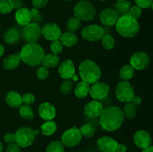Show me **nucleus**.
<instances>
[{"instance_id": "57", "label": "nucleus", "mask_w": 153, "mask_h": 152, "mask_svg": "<svg viewBox=\"0 0 153 152\" xmlns=\"http://www.w3.org/2000/svg\"><path fill=\"white\" fill-rule=\"evenodd\" d=\"M63 1H71V0H63Z\"/></svg>"}, {"instance_id": "35", "label": "nucleus", "mask_w": 153, "mask_h": 152, "mask_svg": "<svg viewBox=\"0 0 153 152\" xmlns=\"http://www.w3.org/2000/svg\"><path fill=\"white\" fill-rule=\"evenodd\" d=\"M102 45L107 50L112 49L115 46L114 38L110 34H104L102 37Z\"/></svg>"}, {"instance_id": "8", "label": "nucleus", "mask_w": 153, "mask_h": 152, "mask_svg": "<svg viewBox=\"0 0 153 152\" xmlns=\"http://www.w3.org/2000/svg\"><path fill=\"white\" fill-rule=\"evenodd\" d=\"M104 34L103 28L98 25H88L82 31V37L90 42H96L101 40Z\"/></svg>"}, {"instance_id": "4", "label": "nucleus", "mask_w": 153, "mask_h": 152, "mask_svg": "<svg viewBox=\"0 0 153 152\" xmlns=\"http://www.w3.org/2000/svg\"><path fill=\"white\" fill-rule=\"evenodd\" d=\"M79 74L83 81L94 84L101 77V69L94 61L85 60L79 65Z\"/></svg>"}, {"instance_id": "16", "label": "nucleus", "mask_w": 153, "mask_h": 152, "mask_svg": "<svg viewBox=\"0 0 153 152\" xmlns=\"http://www.w3.org/2000/svg\"><path fill=\"white\" fill-rule=\"evenodd\" d=\"M102 104L100 101L94 100L86 104L84 109V113L87 117L94 119V118L100 116V115L102 113Z\"/></svg>"}, {"instance_id": "43", "label": "nucleus", "mask_w": 153, "mask_h": 152, "mask_svg": "<svg viewBox=\"0 0 153 152\" xmlns=\"http://www.w3.org/2000/svg\"><path fill=\"white\" fill-rule=\"evenodd\" d=\"M49 2V0H32V4L35 8L44 7Z\"/></svg>"}, {"instance_id": "59", "label": "nucleus", "mask_w": 153, "mask_h": 152, "mask_svg": "<svg viewBox=\"0 0 153 152\" xmlns=\"http://www.w3.org/2000/svg\"><path fill=\"white\" fill-rule=\"evenodd\" d=\"M101 152H102V151H101Z\"/></svg>"}, {"instance_id": "42", "label": "nucleus", "mask_w": 153, "mask_h": 152, "mask_svg": "<svg viewBox=\"0 0 153 152\" xmlns=\"http://www.w3.org/2000/svg\"><path fill=\"white\" fill-rule=\"evenodd\" d=\"M153 0H134L135 3L140 8H148L151 6Z\"/></svg>"}, {"instance_id": "47", "label": "nucleus", "mask_w": 153, "mask_h": 152, "mask_svg": "<svg viewBox=\"0 0 153 152\" xmlns=\"http://www.w3.org/2000/svg\"><path fill=\"white\" fill-rule=\"evenodd\" d=\"M127 151V147L123 144H119L118 143L117 146L116 152H126Z\"/></svg>"}, {"instance_id": "22", "label": "nucleus", "mask_w": 153, "mask_h": 152, "mask_svg": "<svg viewBox=\"0 0 153 152\" xmlns=\"http://www.w3.org/2000/svg\"><path fill=\"white\" fill-rule=\"evenodd\" d=\"M21 62V58L18 54H13L6 57L2 61L3 68L7 70H12L16 69Z\"/></svg>"}, {"instance_id": "1", "label": "nucleus", "mask_w": 153, "mask_h": 152, "mask_svg": "<svg viewBox=\"0 0 153 152\" xmlns=\"http://www.w3.org/2000/svg\"><path fill=\"white\" fill-rule=\"evenodd\" d=\"M123 110L116 106L103 109L100 115V125L102 128L107 131H114L118 130L124 121Z\"/></svg>"}, {"instance_id": "33", "label": "nucleus", "mask_w": 153, "mask_h": 152, "mask_svg": "<svg viewBox=\"0 0 153 152\" xmlns=\"http://www.w3.org/2000/svg\"><path fill=\"white\" fill-rule=\"evenodd\" d=\"M79 131H80L82 136L87 137V138L93 137L96 132L95 128L91 124H85V125H82L80 129H79Z\"/></svg>"}, {"instance_id": "37", "label": "nucleus", "mask_w": 153, "mask_h": 152, "mask_svg": "<svg viewBox=\"0 0 153 152\" xmlns=\"http://www.w3.org/2000/svg\"><path fill=\"white\" fill-rule=\"evenodd\" d=\"M73 88V82L71 80H70L69 79L67 80H64V81L61 83V86H60V89H61V92L63 95H67L70 93L72 91Z\"/></svg>"}, {"instance_id": "19", "label": "nucleus", "mask_w": 153, "mask_h": 152, "mask_svg": "<svg viewBox=\"0 0 153 152\" xmlns=\"http://www.w3.org/2000/svg\"><path fill=\"white\" fill-rule=\"evenodd\" d=\"M38 113L40 117L46 121L52 120L56 115L55 107L50 103H42L38 108Z\"/></svg>"}, {"instance_id": "15", "label": "nucleus", "mask_w": 153, "mask_h": 152, "mask_svg": "<svg viewBox=\"0 0 153 152\" xmlns=\"http://www.w3.org/2000/svg\"><path fill=\"white\" fill-rule=\"evenodd\" d=\"M119 18V14L114 9H103L100 13V19L105 25L112 26L117 23Z\"/></svg>"}, {"instance_id": "29", "label": "nucleus", "mask_w": 153, "mask_h": 152, "mask_svg": "<svg viewBox=\"0 0 153 152\" xmlns=\"http://www.w3.org/2000/svg\"><path fill=\"white\" fill-rule=\"evenodd\" d=\"M137 106L134 105L131 101L127 102L124 106L123 110L124 116H126L128 119H133V118L135 117V116L137 115Z\"/></svg>"}, {"instance_id": "30", "label": "nucleus", "mask_w": 153, "mask_h": 152, "mask_svg": "<svg viewBox=\"0 0 153 152\" xmlns=\"http://www.w3.org/2000/svg\"><path fill=\"white\" fill-rule=\"evenodd\" d=\"M134 75V69L130 65L123 66L120 70V76L123 80H128L132 78Z\"/></svg>"}, {"instance_id": "53", "label": "nucleus", "mask_w": 153, "mask_h": 152, "mask_svg": "<svg viewBox=\"0 0 153 152\" xmlns=\"http://www.w3.org/2000/svg\"><path fill=\"white\" fill-rule=\"evenodd\" d=\"M2 151H3V145L2 143L0 142V152H2Z\"/></svg>"}, {"instance_id": "11", "label": "nucleus", "mask_w": 153, "mask_h": 152, "mask_svg": "<svg viewBox=\"0 0 153 152\" xmlns=\"http://www.w3.org/2000/svg\"><path fill=\"white\" fill-rule=\"evenodd\" d=\"M130 66L134 69L143 70L147 68L150 63V58L147 53L144 52H137L133 54L130 58Z\"/></svg>"}, {"instance_id": "34", "label": "nucleus", "mask_w": 153, "mask_h": 152, "mask_svg": "<svg viewBox=\"0 0 153 152\" xmlns=\"http://www.w3.org/2000/svg\"><path fill=\"white\" fill-rule=\"evenodd\" d=\"M46 152H64V145L61 141H52L46 148Z\"/></svg>"}, {"instance_id": "56", "label": "nucleus", "mask_w": 153, "mask_h": 152, "mask_svg": "<svg viewBox=\"0 0 153 152\" xmlns=\"http://www.w3.org/2000/svg\"><path fill=\"white\" fill-rule=\"evenodd\" d=\"M99 1H106V0H99Z\"/></svg>"}, {"instance_id": "27", "label": "nucleus", "mask_w": 153, "mask_h": 152, "mask_svg": "<svg viewBox=\"0 0 153 152\" xmlns=\"http://www.w3.org/2000/svg\"><path fill=\"white\" fill-rule=\"evenodd\" d=\"M131 7V3L128 0L123 1H117L116 4H114V10H116L118 14L123 16V15L128 14Z\"/></svg>"}, {"instance_id": "6", "label": "nucleus", "mask_w": 153, "mask_h": 152, "mask_svg": "<svg viewBox=\"0 0 153 152\" xmlns=\"http://www.w3.org/2000/svg\"><path fill=\"white\" fill-rule=\"evenodd\" d=\"M117 98L121 102H130L134 96V91L132 86L127 80L120 82L115 89Z\"/></svg>"}, {"instance_id": "10", "label": "nucleus", "mask_w": 153, "mask_h": 152, "mask_svg": "<svg viewBox=\"0 0 153 152\" xmlns=\"http://www.w3.org/2000/svg\"><path fill=\"white\" fill-rule=\"evenodd\" d=\"M22 37L27 43H36L41 34V28L38 24L32 22L24 26L22 31Z\"/></svg>"}, {"instance_id": "5", "label": "nucleus", "mask_w": 153, "mask_h": 152, "mask_svg": "<svg viewBox=\"0 0 153 152\" xmlns=\"http://www.w3.org/2000/svg\"><path fill=\"white\" fill-rule=\"evenodd\" d=\"M74 16L82 21H92L95 19L97 10L94 4L87 0L79 1L75 5Z\"/></svg>"}, {"instance_id": "36", "label": "nucleus", "mask_w": 153, "mask_h": 152, "mask_svg": "<svg viewBox=\"0 0 153 152\" xmlns=\"http://www.w3.org/2000/svg\"><path fill=\"white\" fill-rule=\"evenodd\" d=\"M13 9L12 0H0V13L7 14Z\"/></svg>"}, {"instance_id": "21", "label": "nucleus", "mask_w": 153, "mask_h": 152, "mask_svg": "<svg viewBox=\"0 0 153 152\" xmlns=\"http://www.w3.org/2000/svg\"><path fill=\"white\" fill-rule=\"evenodd\" d=\"M5 101L9 107L12 108H19L22 104V96L15 91H10L5 96Z\"/></svg>"}, {"instance_id": "3", "label": "nucleus", "mask_w": 153, "mask_h": 152, "mask_svg": "<svg viewBox=\"0 0 153 152\" xmlns=\"http://www.w3.org/2000/svg\"><path fill=\"white\" fill-rule=\"evenodd\" d=\"M116 25V30L121 36L125 37H133L138 33L140 25L137 19H134L128 14L119 16Z\"/></svg>"}, {"instance_id": "52", "label": "nucleus", "mask_w": 153, "mask_h": 152, "mask_svg": "<svg viewBox=\"0 0 153 152\" xmlns=\"http://www.w3.org/2000/svg\"><path fill=\"white\" fill-rule=\"evenodd\" d=\"M40 130H39V129H35V130H34V135H35V136L38 135V134H40Z\"/></svg>"}, {"instance_id": "28", "label": "nucleus", "mask_w": 153, "mask_h": 152, "mask_svg": "<svg viewBox=\"0 0 153 152\" xmlns=\"http://www.w3.org/2000/svg\"><path fill=\"white\" fill-rule=\"evenodd\" d=\"M57 124L52 120L46 121L41 125L40 131L44 136H51L56 131Z\"/></svg>"}, {"instance_id": "14", "label": "nucleus", "mask_w": 153, "mask_h": 152, "mask_svg": "<svg viewBox=\"0 0 153 152\" xmlns=\"http://www.w3.org/2000/svg\"><path fill=\"white\" fill-rule=\"evenodd\" d=\"M133 140H134V145L138 148L142 149V150L148 148L152 144V137L150 134L147 131H143V130L137 131L134 134Z\"/></svg>"}, {"instance_id": "48", "label": "nucleus", "mask_w": 153, "mask_h": 152, "mask_svg": "<svg viewBox=\"0 0 153 152\" xmlns=\"http://www.w3.org/2000/svg\"><path fill=\"white\" fill-rule=\"evenodd\" d=\"M13 4V8L19 9L22 7V0H12Z\"/></svg>"}, {"instance_id": "25", "label": "nucleus", "mask_w": 153, "mask_h": 152, "mask_svg": "<svg viewBox=\"0 0 153 152\" xmlns=\"http://www.w3.org/2000/svg\"><path fill=\"white\" fill-rule=\"evenodd\" d=\"M90 89L91 86L89 83L82 80L76 85V87L75 88V95L79 98H85L89 94Z\"/></svg>"}, {"instance_id": "2", "label": "nucleus", "mask_w": 153, "mask_h": 152, "mask_svg": "<svg viewBox=\"0 0 153 152\" xmlns=\"http://www.w3.org/2000/svg\"><path fill=\"white\" fill-rule=\"evenodd\" d=\"M21 61L29 66H37L42 63L45 52L40 45L36 43H28L22 47L19 53Z\"/></svg>"}, {"instance_id": "20", "label": "nucleus", "mask_w": 153, "mask_h": 152, "mask_svg": "<svg viewBox=\"0 0 153 152\" xmlns=\"http://www.w3.org/2000/svg\"><path fill=\"white\" fill-rule=\"evenodd\" d=\"M15 19L18 24L22 26H25L29 24L32 19L31 10H29L26 7H20L17 9L15 14Z\"/></svg>"}, {"instance_id": "9", "label": "nucleus", "mask_w": 153, "mask_h": 152, "mask_svg": "<svg viewBox=\"0 0 153 152\" xmlns=\"http://www.w3.org/2000/svg\"><path fill=\"white\" fill-rule=\"evenodd\" d=\"M82 136L79 129L76 128H70L63 134L61 137V142L67 147H74L81 142Z\"/></svg>"}, {"instance_id": "40", "label": "nucleus", "mask_w": 153, "mask_h": 152, "mask_svg": "<svg viewBox=\"0 0 153 152\" xmlns=\"http://www.w3.org/2000/svg\"><path fill=\"white\" fill-rule=\"evenodd\" d=\"M141 13H142L141 8H140V7H138L137 5H135V6H133V7H131L128 14L129 15V16H131L132 18H134V19H137L140 17Z\"/></svg>"}, {"instance_id": "54", "label": "nucleus", "mask_w": 153, "mask_h": 152, "mask_svg": "<svg viewBox=\"0 0 153 152\" xmlns=\"http://www.w3.org/2000/svg\"><path fill=\"white\" fill-rule=\"evenodd\" d=\"M151 7H152V9L153 10V1H152V4H151V6H150Z\"/></svg>"}, {"instance_id": "49", "label": "nucleus", "mask_w": 153, "mask_h": 152, "mask_svg": "<svg viewBox=\"0 0 153 152\" xmlns=\"http://www.w3.org/2000/svg\"><path fill=\"white\" fill-rule=\"evenodd\" d=\"M31 16H32V18H37L39 16V10H37V8H33L32 10H31Z\"/></svg>"}, {"instance_id": "38", "label": "nucleus", "mask_w": 153, "mask_h": 152, "mask_svg": "<svg viewBox=\"0 0 153 152\" xmlns=\"http://www.w3.org/2000/svg\"><path fill=\"white\" fill-rule=\"evenodd\" d=\"M63 44L61 43V41L58 40H54L52 41V43L50 45V49L51 52H52V54L54 55H58L59 54H61L63 51Z\"/></svg>"}, {"instance_id": "23", "label": "nucleus", "mask_w": 153, "mask_h": 152, "mask_svg": "<svg viewBox=\"0 0 153 152\" xmlns=\"http://www.w3.org/2000/svg\"><path fill=\"white\" fill-rule=\"evenodd\" d=\"M21 34L16 28H11L6 31L4 34V40L7 44L13 45L20 40Z\"/></svg>"}, {"instance_id": "18", "label": "nucleus", "mask_w": 153, "mask_h": 152, "mask_svg": "<svg viewBox=\"0 0 153 152\" xmlns=\"http://www.w3.org/2000/svg\"><path fill=\"white\" fill-rule=\"evenodd\" d=\"M58 73L60 76L65 80L72 78L75 75V66L73 61L70 60L63 61L58 67Z\"/></svg>"}, {"instance_id": "50", "label": "nucleus", "mask_w": 153, "mask_h": 152, "mask_svg": "<svg viewBox=\"0 0 153 152\" xmlns=\"http://www.w3.org/2000/svg\"><path fill=\"white\" fill-rule=\"evenodd\" d=\"M142 152H153V145H150L146 148L143 149Z\"/></svg>"}, {"instance_id": "58", "label": "nucleus", "mask_w": 153, "mask_h": 152, "mask_svg": "<svg viewBox=\"0 0 153 152\" xmlns=\"http://www.w3.org/2000/svg\"><path fill=\"white\" fill-rule=\"evenodd\" d=\"M81 152H84V151H81Z\"/></svg>"}, {"instance_id": "44", "label": "nucleus", "mask_w": 153, "mask_h": 152, "mask_svg": "<svg viewBox=\"0 0 153 152\" xmlns=\"http://www.w3.org/2000/svg\"><path fill=\"white\" fill-rule=\"evenodd\" d=\"M4 140L5 142L8 143V144L16 142V135L13 133H7V134H4Z\"/></svg>"}, {"instance_id": "17", "label": "nucleus", "mask_w": 153, "mask_h": 152, "mask_svg": "<svg viewBox=\"0 0 153 152\" xmlns=\"http://www.w3.org/2000/svg\"><path fill=\"white\" fill-rule=\"evenodd\" d=\"M97 146L102 152H116L118 142L108 137H103L97 140Z\"/></svg>"}, {"instance_id": "51", "label": "nucleus", "mask_w": 153, "mask_h": 152, "mask_svg": "<svg viewBox=\"0 0 153 152\" xmlns=\"http://www.w3.org/2000/svg\"><path fill=\"white\" fill-rule=\"evenodd\" d=\"M4 46L0 43V58L4 55Z\"/></svg>"}, {"instance_id": "12", "label": "nucleus", "mask_w": 153, "mask_h": 152, "mask_svg": "<svg viewBox=\"0 0 153 152\" xmlns=\"http://www.w3.org/2000/svg\"><path fill=\"white\" fill-rule=\"evenodd\" d=\"M41 34L45 39L49 41L59 40L61 37V30L58 25L53 22L45 24L41 28Z\"/></svg>"}, {"instance_id": "24", "label": "nucleus", "mask_w": 153, "mask_h": 152, "mask_svg": "<svg viewBox=\"0 0 153 152\" xmlns=\"http://www.w3.org/2000/svg\"><path fill=\"white\" fill-rule=\"evenodd\" d=\"M60 41L63 46L67 47H72L78 43V37L73 32H66L61 34L60 37Z\"/></svg>"}, {"instance_id": "41", "label": "nucleus", "mask_w": 153, "mask_h": 152, "mask_svg": "<svg viewBox=\"0 0 153 152\" xmlns=\"http://www.w3.org/2000/svg\"><path fill=\"white\" fill-rule=\"evenodd\" d=\"M22 101L24 104L31 105L35 101V97L31 93H25L22 96Z\"/></svg>"}, {"instance_id": "31", "label": "nucleus", "mask_w": 153, "mask_h": 152, "mask_svg": "<svg viewBox=\"0 0 153 152\" xmlns=\"http://www.w3.org/2000/svg\"><path fill=\"white\" fill-rule=\"evenodd\" d=\"M19 115L21 117L26 120H31L34 118V112L29 105L22 104L19 107Z\"/></svg>"}, {"instance_id": "13", "label": "nucleus", "mask_w": 153, "mask_h": 152, "mask_svg": "<svg viewBox=\"0 0 153 152\" xmlns=\"http://www.w3.org/2000/svg\"><path fill=\"white\" fill-rule=\"evenodd\" d=\"M110 92V86L104 82H97L92 84L89 94L94 99L102 100L107 97Z\"/></svg>"}, {"instance_id": "39", "label": "nucleus", "mask_w": 153, "mask_h": 152, "mask_svg": "<svg viewBox=\"0 0 153 152\" xmlns=\"http://www.w3.org/2000/svg\"><path fill=\"white\" fill-rule=\"evenodd\" d=\"M36 75H37V77H38L39 79H40V80H44V79H46V77H48V75H49L48 69L46 68V67L43 66L39 67V68L37 69V72H36Z\"/></svg>"}, {"instance_id": "46", "label": "nucleus", "mask_w": 153, "mask_h": 152, "mask_svg": "<svg viewBox=\"0 0 153 152\" xmlns=\"http://www.w3.org/2000/svg\"><path fill=\"white\" fill-rule=\"evenodd\" d=\"M131 102L133 103V104H134V105H136V106L140 105V104H141V102H142L141 98H140V96H137V95H134V96L133 97L132 100L131 101Z\"/></svg>"}, {"instance_id": "26", "label": "nucleus", "mask_w": 153, "mask_h": 152, "mask_svg": "<svg viewBox=\"0 0 153 152\" xmlns=\"http://www.w3.org/2000/svg\"><path fill=\"white\" fill-rule=\"evenodd\" d=\"M59 63V58L58 55H54V54H48V55H45L44 58H43V61H42V65L43 66L46 67V68H53V67L56 66Z\"/></svg>"}, {"instance_id": "32", "label": "nucleus", "mask_w": 153, "mask_h": 152, "mask_svg": "<svg viewBox=\"0 0 153 152\" xmlns=\"http://www.w3.org/2000/svg\"><path fill=\"white\" fill-rule=\"evenodd\" d=\"M66 26H67L68 31L74 33L75 31H78L81 27V20L76 18V16H73L68 19L67 24H66Z\"/></svg>"}, {"instance_id": "55", "label": "nucleus", "mask_w": 153, "mask_h": 152, "mask_svg": "<svg viewBox=\"0 0 153 152\" xmlns=\"http://www.w3.org/2000/svg\"><path fill=\"white\" fill-rule=\"evenodd\" d=\"M117 1H126V0H116Z\"/></svg>"}, {"instance_id": "45", "label": "nucleus", "mask_w": 153, "mask_h": 152, "mask_svg": "<svg viewBox=\"0 0 153 152\" xmlns=\"http://www.w3.org/2000/svg\"><path fill=\"white\" fill-rule=\"evenodd\" d=\"M6 152H21V148L16 142L10 143L7 145Z\"/></svg>"}, {"instance_id": "7", "label": "nucleus", "mask_w": 153, "mask_h": 152, "mask_svg": "<svg viewBox=\"0 0 153 152\" xmlns=\"http://www.w3.org/2000/svg\"><path fill=\"white\" fill-rule=\"evenodd\" d=\"M16 143L20 148H26L31 145L34 141L35 135L34 130L28 127L19 128L16 133Z\"/></svg>"}]
</instances>
